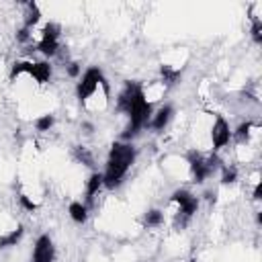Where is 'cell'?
I'll list each match as a JSON object with an SVG mask.
<instances>
[{
  "label": "cell",
  "instance_id": "obj_5",
  "mask_svg": "<svg viewBox=\"0 0 262 262\" xmlns=\"http://www.w3.org/2000/svg\"><path fill=\"white\" fill-rule=\"evenodd\" d=\"M170 203L178 205V219L182 217V225H186V221L196 213L199 209V196H194L190 190L186 188H178L170 194Z\"/></svg>",
  "mask_w": 262,
  "mask_h": 262
},
{
  "label": "cell",
  "instance_id": "obj_19",
  "mask_svg": "<svg viewBox=\"0 0 262 262\" xmlns=\"http://www.w3.org/2000/svg\"><path fill=\"white\" fill-rule=\"evenodd\" d=\"M31 63L33 61H27V59H20V61H14L12 66H10V80H16L20 74H29V70H31Z\"/></svg>",
  "mask_w": 262,
  "mask_h": 262
},
{
  "label": "cell",
  "instance_id": "obj_3",
  "mask_svg": "<svg viewBox=\"0 0 262 262\" xmlns=\"http://www.w3.org/2000/svg\"><path fill=\"white\" fill-rule=\"evenodd\" d=\"M98 86H102V90H104L106 96L111 94V86H108V82H106L102 70H100L98 66H90V68L80 76V82H78V86H76V96H78V100H80V102H86V100L98 90Z\"/></svg>",
  "mask_w": 262,
  "mask_h": 262
},
{
  "label": "cell",
  "instance_id": "obj_28",
  "mask_svg": "<svg viewBox=\"0 0 262 262\" xmlns=\"http://www.w3.org/2000/svg\"><path fill=\"white\" fill-rule=\"evenodd\" d=\"M205 199H207L209 203H215V201H217V190H207V192H205Z\"/></svg>",
  "mask_w": 262,
  "mask_h": 262
},
{
  "label": "cell",
  "instance_id": "obj_13",
  "mask_svg": "<svg viewBox=\"0 0 262 262\" xmlns=\"http://www.w3.org/2000/svg\"><path fill=\"white\" fill-rule=\"evenodd\" d=\"M25 235V227L23 225H16L14 229H10L8 233H2L0 235V250H6V248H12L16 246Z\"/></svg>",
  "mask_w": 262,
  "mask_h": 262
},
{
  "label": "cell",
  "instance_id": "obj_17",
  "mask_svg": "<svg viewBox=\"0 0 262 262\" xmlns=\"http://www.w3.org/2000/svg\"><path fill=\"white\" fill-rule=\"evenodd\" d=\"M252 129H254V123L252 121H244V123L237 125L235 131H231V137H235V141H248Z\"/></svg>",
  "mask_w": 262,
  "mask_h": 262
},
{
  "label": "cell",
  "instance_id": "obj_7",
  "mask_svg": "<svg viewBox=\"0 0 262 262\" xmlns=\"http://www.w3.org/2000/svg\"><path fill=\"white\" fill-rule=\"evenodd\" d=\"M55 260V246L47 233L39 235L35 246H33V256L31 262H53Z\"/></svg>",
  "mask_w": 262,
  "mask_h": 262
},
{
  "label": "cell",
  "instance_id": "obj_29",
  "mask_svg": "<svg viewBox=\"0 0 262 262\" xmlns=\"http://www.w3.org/2000/svg\"><path fill=\"white\" fill-rule=\"evenodd\" d=\"M82 127H84V129H86V133H92V129H94V127H92V125H90V123H84V125H82Z\"/></svg>",
  "mask_w": 262,
  "mask_h": 262
},
{
  "label": "cell",
  "instance_id": "obj_21",
  "mask_svg": "<svg viewBox=\"0 0 262 262\" xmlns=\"http://www.w3.org/2000/svg\"><path fill=\"white\" fill-rule=\"evenodd\" d=\"M74 158H76L78 162L86 164V166H94V160H92L90 151H88L86 147H82V145H76V147H74Z\"/></svg>",
  "mask_w": 262,
  "mask_h": 262
},
{
  "label": "cell",
  "instance_id": "obj_1",
  "mask_svg": "<svg viewBox=\"0 0 262 262\" xmlns=\"http://www.w3.org/2000/svg\"><path fill=\"white\" fill-rule=\"evenodd\" d=\"M135 158H137V149L133 143L115 141L108 149L106 168L102 172V184L106 188H117L131 170V166L135 164Z\"/></svg>",
  "mask_w": 262,
  "mask_h": 262
},
{
  "label": "cell",
  "instance_id": "obj_26",
  "mask_svg": "<svg viewBox=\"0 0 262 262\" xmlns=\"http://www.w3.org/2000/svg\"><path fill=\"white\" fill-rule=\"evenodd\" d=\"M80 72H82V68H80V63H78V61L68 63V76H70V78H78V76H80Z\"/></svg>",
  "mask_w": 262,
  "mask_h": 262
},
{
  "label": "cell",
  "instance_id": "obj_30",
  "mask_svg": "<svg viewBox=\"0 0 262 262\" xmlns=\"http://www.w3.org/2000/svg\"><path fill=\"white\" fill-rule=\"evenodd\" d=\"M188 262H196V260H194V258H192V260H188Z\"/></svg>",
  "mask_w": 262,
  "mask_h": 262
},
{
  "label": "cell",
  "instance_id": "obj_11",
  "mask_svg": "<svg viewBox=\"0 0 262 262\" xmlns=\"http://www.w3.org/2000/svg\"><path fill=\"white\" fill-rule=\"evenodd\" d=\"M29 76L39 84H47L49 78H51V63L49 61H33L31 70H29Z\"/></svg>",
  "mask_w": 262,
  "mask_h": 262
},
{
  "label": "cell",
  "instance_id": "obj_16",
  "mask_svg": "<svg viewBox=\"0 0 262 262\" xmlns=\"http://www.w3.org/2000/svg\"><path fill=\"white\" fill-rule=\"evenodd\" d=\"M164 223V213L160 209H149L143 215V225L145 227H160Z\"/></svg>",
  "mask_w": 262,
  "mask_h": 262
},
{
  "label": "cell",
  "instance_id": "obj_8",
  "mask_svg": "<svg viewBox=\"0 0 262 262\" xmlns=\"http://www.w3.org/2000/svg\"><path fill=\"white\" fill-rule=\"evenodd\" d=\"M229 139H231L229 123H227L221 115H217V117H215V123H213V127H211V141H213V149H215V151H219L221 147H225V145L229 143Z\"/></svg>",
  "mask_w": 262,
  "mask_h": 262
},
{
  "label": "cell",
  "instance_id": "obj_14",
  "mask_svg": "<svg viewBox=\"0 0 262 262\" xmlns=\"http://www.w3.org/2000/svg\"><path fill=\"white\" fill-rule=\"evenodd\" d=\"M68 213H70V217H72L74 223H80L82 225V223L88 221V207L84 203H80V201H72L70 207H68Z\"/></svg>",
  "mask_w": 262,
  "mask_h": 262
},
{
  "label": "cell",
  "instance_id": "obj_20",
  "mask_svg": "<svg viewBox=\"0 0 262 262\" xmlns=\"http://www.w3.org/2000/svg\"><path fill=\"white\" fill-rule=\"evenodd\" d=\"M53 123H55V117L47 113V115H41L35 119V129L37 131H49L53 127Z\"/></svg>",
  "mask_w": 262,
  "mask_h": 262
},
{
  "label": "cell",
  "instance_id": "obj_9",
  "mask_svg": "<svg viewBox=\"0 0 262 262\" xmlns=\"http://www.w3.org/2000/svg\"><path fill=\"white\" fill-rule=\"evenodd\" d=\"M143 86L139 84V82H133V80H127L125 84H123V90L119 92V96H117V111L119 113H129V108H131V104H133V98H135V94L141 90Z\"/></svg>",
  "mask_w": 262,
  "mask_h": 262
},
{
  "label": "cell",
  "instance_id": "obj_12",
  "mask_svg": "<svg viewBox=\"0 0 262 262\" xmlns=\"http://www.w3.org/2000/svg\"><path fill=\"white\" fill-rule=\"evenodd\" d=\"M102 186H104V184H102V174H100V172H92V174L88 176V180H86V203H88V205L94 201V196L100 192ZM88 205H86V207H88Z\"/></svg>",
  "mask_w": 262,
  "mask_h": 262
},
{
  "label": "cell",
  "instance_id": "obj_18",
  "mask_svg": "<svg viewBox=\"0 0 262 262\" xmlns=\"http://www.w3.org/2000/svg\"><path fill=\"white\" fill-rule=\"evenodd\" d=\"M160 76H162V80H164V84H168V86H172V84H176V80L180 78V70H174V68H170V66H160Z\"/></svg>",
  "mask_w": 262,
  "mask_h": 262
},
{
  "label": "cell",
  "instance_id": "obj_22",
  "mask_svg": "<svg viewBox=\"0 0 262 262\" xmlns=\"http://www.w3.org/2000/svg\"><path fill=\"white\" fill-rule=\"evenodd\" d=\"M250 33H252L254 43L260 45V43H262V20H260V18H254V20H252V31H250Z\"/></svg>",
  "mask_w": 262,
  "mask_h": 262
},
{
  "label": "cell",
  "instance_id": "obj_23",
  "mask_svg": "<svg viewBox=\"0 0 262 262\" xmlns=\"http://www.w3.org/2000/svg\"><path fill=\"white\" fill-rule=\"evenodd\" d=\"M237 180V170L235 168H223V174H221V182L223 184H233Z\"/></svg>",
  "mask_w": 262,
  "mask_h": 262
},
{
  "label": "cell",
  "instance_id": "obj_6",
  "mask_svg": "<svg viewBox=\"0 0 262 262\" xmlns=\"http://www.w3.org/2000/svg\"><path fill=\"white\" fill-rule=\"evenodd\" d=\"M59 33H61V27L57 23H47L37 43V51H41L47 57H53L59 51Z\"/></svg>",
  "mask_w": 262,
  "mask_h": 262
},
{
  "label": "cell",
  "instance_id": "obj_4",
  "mask_svg": "<svg viewBox=\"0 0 262 262\" xmlns=\"http://www.w3.org/2000/svg\"><path fill=\"white\" fill-rule=\"evenodd\" d=\"M188 164H190V174H192L194 182L201 184L221 166V160L215 154H211L209 158H203V154L192 149V151H188Z\"/></svg>",
  "mask_w": 262,
  "mask_h": 262
},
{
  "label": "cell",
  "instance_id": "obj_15",
  "mask_svg": "<svg viewBox=\"0 0 262 262\" xmlns=\"http://www.w3.org/2000/svg\"><path fill=\"white\" fill-rule=\"evenodd\" d=\"M39 20H41V10H39L37 2H27V16H25V25L23 27L33 29Z\"/></svg>",
  "mask_w": 262,
  "mask_h": 262
},
{
  "label": "cell",
  "instance_id": "obj_27",
  "mask_svg": "<svg viewBox=\"0 0 262 262\" xmlns=\"http://www.w3.org/2000/svg\"><path fill=\"white\" fill-rule=\"evenodd\" d=\"M252 199H254V201H260V199H262V182H256L254 192H252Z\"/></svg>",
  "mask_w": 262,
  "mask_h": 262
},
{
  "label": "cell",
  "instance_id": "obj_24",
  "mask_svg": "<svg viewBox=\"0 0 262 262\" xmlns=\"http://www.w3.org/2000/svg\"><path fill=\"white\" fill-rule=\"evenodd\" d=\"M18 203H20V207H23L25 211H31V213L39 209V205H37L35 201H31L27 194H18Z\"/></svg>",
  "mask_w": 262,
  "mask_h": 262
},
{
  "label": "cell",
  "instance_id": "obj_10",
  "mask_svg": "<svg viewBox=\"0 0 262 262\" xmlns=\"http://www.w3.org/2000/svg\"><path fill=\"white\" fill-rule=\"evenodd\" d=\"M172 117H174V106H172V104H164L156 115H151L149 127H151L156 133H160V131H164V129L168 127V123L172 121Z\"/></svg>",
  "mask_w": 262,
  "mask_h": 262
},
{
  "label": "cell",
  "instance_id": "obj_2",
  "mask_svg": "<svg viewBox=\"0 0 262 262\" xmlns=\"http://www.w3.org/2000/svg\"><path fill=\"white\" fill-rule=\"evenodd\" d=\"M151 102L145 98V92H143V88L135 94V98H133V104H131V108H129V113H127V117H129V127H127V131L123 133V137L125 139H131V137H135L145 125H149V121H151Z\"/></svg>",
  "mask_w": 262,
  "mask_h": 262
},
{
  "label": "cell",
  "instance_id": "obj_25",
  "mask_svg": "<svg viewBox=\"0 0 262 262\" xmlns=\"http://www.w3.org/2000/svg\"><path fill=\"white\" fill-rule=\"evenodd\" d=\"M31 29H27V27H20L18 31H16V41L18 43H27V41H31V33H29Z\"/></svg>",
  "mask_w": 262,
  "mask_h": 262
}]
</instances>
